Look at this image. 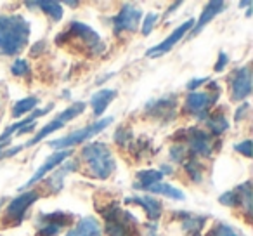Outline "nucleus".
I'll return each instance as SVG.
<instances>
[{"mask_svg": "<svg viewBox=\"0 0 253 236\" xmlns=\"http://www.w3.org/2000/svg\"><path fill=\"white\" fill-rule=\"evenodd\" d=\"M218 201H220L222 205H227V207H232V205H236V203H238V194H236V189L224 193L220 198H218Z\"/></svg>", "mask_w": 253, "mask_h": 236, "instance_id": "obj_27", "label": "nucleus"}, {"mask_svg": "<svg viewBox=\"0 0 253 236\" xmlns=\"http://www.w3.org/2000/svg\"><path fill=\"white\" fill-rule=\"evenodd\" d=\"M163 174L160 170H142L137 174V183L134 184V188H142V189H148L149 186L156 183H162Z\"/></svg>", "mask_w": 253, "mask_h": 236, "instance_id": "obj_18", "label": "nucleus"}, {"mask_svg": "<svg viewBox=\"0 0 253 236\" xmlns=\"http://www.w3.org/2000/svg\"><path fill=\"white\" fill-rule=\"evenodd\" d=\"M66 236H102V231L94 217H84L71 231L66 233Z\"/></svg>", "mask_w": 253, "mask_h": 236, "instance_id": "obj_16", "label": "nucleus"}, {"mask_svg": "<svg viewBox=\"0 0 253 236\" xmlns=\"http://www.w3.org/2000/svg\"><path fill=\"white\" fill-rule=\"evenodd\" d=\"M39 198H40V193H37V191H25V193H21L7 205L4 219L12 222L14 226L19 224V222L23 221V217H25L26 210H28Z\"/></svg>", "mask_w": 253, "mask_h": 236, "instance_id": "obj_6", "label": "nucleus"}, {"mask_svg": "<svg viewBox=\"0 0 253 236\" xmlns=\"http://www.w3.org/2000/svg\"><path fill=\"white\" fill-rule=\"evenodd\" d=\"M208 236H241V235H238L231 226L224 224V222H217L211 228V231L208 233Z\"/></svg>", "mask_w": 253, "mask_h": 236, "instance_id": "obj_24", "label": "nucleus"}, {"mask_svg": "<svg viewBox=\"0 0 253 236\" xmlns=\"http://www.w3.org/2000/svg\"><path fill=\"white\" fill-rule=\"evenodd\" d=\"M208 125H210V129H211V134H215V136H220L222 132H225L229 129L227 118H225L224 115H220V113L211 115L210 118H208Z\"/></svg>", "mask_w": 253, "mask_h": 236, "instance_id": "obj_22", "label": "nucleus"}, {"mask_svg": "<svg viewBox=\"0 0 253 236\" xmlns=\"http://www.w3.org/2000/svg\"><path fill=\"white\" fill-rule=\"evenodd\" d=\"M236 194H238V203H241L246 208V212L250 214V210H252V189H250V183H245L243 186H239L236 189Z\"/></svg>", "mask_w": 253, "mask_h": 236, "instance_id": "obj_23", "label": "nucleus"}, {"mask_svg": "<svg viewBox=\"0 0 253 236\" xmlns=\"http://www.w3.org/2000/svg\"><path fill=\"white\" fill-rule=\"evenodd\" d=\"M30 40V23L18 14L0 16V54L14 56Z\"/></svg>", "mask_w": 253, "mask_h": 236, "instance_id": "obj_1", "label": "nucleus"}, {"mask_svg": "<svg viewBox=\"0 0 253 236\" xmlns=\"http://www.w3.org/2000/svg\"><path fill=\"white\" fill-rule=\"evenodd\" d=\"M68 156H70V149H61V151L50 155L49 158L42 163V167H40V169H37V172L33 174V177H30L28 183H26L25 186H21V189H28L30 186H33V184H37L39 181H42L43 177H45V174H49L50 170L56 169L57 165H61V163H63Z\"/></svg>", "mask_w": 253, "mask_h": 236, "instance_id": "obj_11", "label": "nucleus"}, {"mask_svg": "<svg viewBox=\"0 0 253 236\" xmlns=\"http://www.w3.org/2000/svg\"><path fill=\"white\" fill-rule=\"evenodd\" d=\"M213 102L210 94H205V92H189L186 97V109L189 113L196 116H205L208 106Z\"/></svg>", "mask_w": 253, "mask_h": 236, "instance_id": "obj_13", "label": "nucleus"}, {"mask_svg": "<svg viewBox=\"0 0 253 236\" xmlns=\"http://www.w3.org/2000/svg\"><path fill=\"white\" fill-rule=\"evenodd\" d=\"M224 9H225V4H224V2H218V0L207 4V7L203 9V14L200 16V19H198V21H194V26L191 28V37H194L196 33H200L201 30H203L208 23H211V19L217 18V16L220 14Z\"/></svg>", "mask_w": 253, "mask_h": 236, "instance_id": "obj_14", "label": "nucleus"}, {"mask_svg": "<svg viewBox=\"0 0 253 236\" xmlns=\"http://www.w3.org/2000/svg\"><path fill=\"white\" fill-rule=\"evenodd\" d=\"M116 97V91H111V89H104V91H99L97 94L92 95L90 99V106H92V111H94L95 116H101L102 113L106 111L111 101Z\"/></svg>", "mask_w": 253, "mask_h": 236, "instance_id": "obj_17", "label": "nucleus"}, {"mask_svg": "<svg viewBox=\"0 0 253 236\" xmlns=\"http://www.w3.org/2000/svg\"><path fill=\"white\" fill-rule=\"evenodd\" d=\"M227 64V54L225 52H220L218 54V61H217V66H215V71H222Z\"/></svg>", "mask_w": 253, "mask_h": 236, "instance_id": "obj_31", "label": "nucleus"}, {"mask_svg": "<svg viewBox=\"0 0 253 236\" xmlns=\"http://www.w3.org/2000/svg\"><path fill=\"white\" fill-rule=\"evenodd\" d=\"M26 5H30V7H35V5L37 7H42V11L47 12L54 21H59L63 18V5L59 2H28Z\"/></svg>", "mask_w": 253, "mask_h": 236, "instance_id": "obj_20", "label": "nucleus"}, {"mask_svg": "<svg viewBox=\"0 0 253 236\" xmlns=\"http://www.w3.org/2000/svg\"><path fill=\"white\" fill-rule=\"evenodd\" d=\"M11 71H12V75H14V77H25V75L30 73V64L26 63V61H23V59H18V61H14V63H12Z\"/></svg>", "mask_w": 253, "mask_h": 236, "instance_id": "obj_25", "label": "nucleus"}, {"mask_svg": "<svg viewBox=\"0 0 253 236\" xmlns=\"http://www.w3.org/2000/svg\"><path fill=\"white\" fill-rule=\"evenodd\" d=\"M245 111H248V104H243L241 106V111H238V113H236V120H241V118H243V116H245Z\"/></svg>", "mask_w": 253, "mask_h": 236, "instance_id": "obj_33", "label": "nucleus"}, {"mask_svg": "<svg viewBox=\"0 0 253 236\" xmlns=\"http://www.w3.org/2000/svg\"><path fill=\"white\" fill-rule=\"evenodd\" d=\"M146 191L149 193H156V194H163V196L170 198V200H184V193L177 188L170 186V184H163V183H156L153 186H149Z\"/></svg>", "mask_w": 253, "mask_h": 236, "instance_id": "obj_19", "label": "nucleus"}, {"mask_svg": "<svg viewBox=\"0 0 253 236\" xmlns=\"http://www.w3.org/2000/svg\"><path fill=\"white\" fill-rule=\"evenodd\" d=\"M125 203H137L141 205L142 208L146 210L148 217L151 221H156V219L162 217V212H163V207L156 198H151V196H134V198H126Z\"/></svg>", "mask_w": 253, "mask_h": 236, "instance_id": "obj_15", "label": "nucleus"}, {"mask_svg": "<svg viewBox=\"0 0 253 236\" xmlns=\"http://www.w3.org/2000/svg\"><path fill=\"white\" fill-rule=\"evenodd\" d=\"M2 203H4V200H0V207H2Z\"/></svg>", "mask_w": 253, "mask_h": 236, "instance_id": "obj_34", "label": "nucleus"}, {"mask_svg": "<svg viewBox=\"0 0 253 236\" xmlns=\"http://www.w3.org/2000/svg\"><path fill=\"white\" fill-rule=\"evenodd\" d=\"M184 155H186V149H184V146H173V148H170V156H172L175 162H182L184 163Z\"/></svg>", "mask_w": 253, "mask_h": 236, "instance_id": "obj_29", "label": "nucleus"}, {"mask_svg": "<svg viewBox=\"0 0 253 236\" xmlns=\"http://www.w3.org/2000/svg\"><path fill=\"white\" fill-rule=\"evenodd\" d=\"M37 104H39V99H37V97L21 99V101L16 102L14 108H12V116H14V118H19V116H23L25 113L33 111V109L37 108Z\"/></svg>", "mask_w": 253, "mask_h": 236, "instance_id": "obj_21", "label": "nucleus"}, {"mask_svg": "<svg viewBox=\"0 0 253 236\" xmlns=\"http://www.w3.org/2000/svg\"><path fill=\"white\" fill-rule=\"evenodd\" d=\"M193 26H194V19H189V21H186L184 25H180L179 28L173 30V32L170 33V35L167 37V39L163 40L162 44L151 47V49L146 52V56H148V57H160V56H163V54L170 52V50L173 49V46H175L177 42H180V39H182V37L186 35V33L189 32Z\"/></svg>", "mask_w": 253, "mask_h": 236, "instance_id": "obj_8", "label": "nucleus"}, {"mask_svg": "<svg viewBox=\"0 0 253 236\" xmlns=\"http://www.w3.org/2000/svg\"><path fill=\"white\" fill-rule=\"evenodd\" d=\"M142 19V11L134 5H123L120 9L118 16L113 21V28L115 33H122V32H135Z\"/></svg>", "mask_w": 253, "mask_h": 236, "instance_id": "obj_7", "label": "nucleus"}, {"mask_svg": "<svg viewBox=\"0 0 253 236\" xmlns=\"http://www.w3.org/2000/svg\"><path fill=\"white\" fill-rule=\"evenodd\" d=\"M187 144H189V149L193 155H200V156H208L213 149V144H211V138L203 131H191L189 138H187Z\"/></svg>", "mask_w": 253, "mask_h": 236, "instance_id": "obj_12", "label": "nucleus"}, {"mask_svg": "<svg viewBox=\"0 0 253 236\" xmlns=\"http://www.w3.org/2000/svg\"><path fill=\"white\" fill-rule=\"evenodd\" d=\"M196 165H198L196 162L187 163V165H186V170H187V172H189V176L193 177L194 181H198V183H200V181H201V172L196 169Z\"/></svg>", "mask_w": 253, "mask_h": 236, "instance_id": "obj_30", "label": "nucleus"}, {"mask_svg": "<svg viewBox=\"0 0 253 236\" xmlns=\"http://www.w3.org/2000/svg\"><path fill=\"white\" fill-rule=\"evenodd\" d=\"M120 210L116 207H111V210L104 212L106 219V233L108 236H134L130 226H126V222L130 221L132 215H126L125 219H120Z\"/></svg>", "mask_w": 253, "mask_h": 236, "instance_id": "obj_9", "label": "nucleus"}, {"mask_svg": "<svg viewBox=\"0 0 253 236\" xmlns=\"http://www.w3.org/2000/svg\"><path fill=\"white\" fill-rule=\"evenodd\" d=\"M158 18H160V16L156 14V12H149V14L146 16L144 23H142V35H149V33L153 32V28H155Z\"/></svg>", "mask_w": 253, "mask_h": 236, "instance_id": "obj_26", "label": "nucleus"}, {"mask_svg": "<svg viewBox=\"0 0 253 236\" xmlns=\"http://www.w3.org/2000/svg\"><path fill=\"white\" fill-rule=\"evenodd\" d=\"M82 158L87 163L90 177L95 179H108L116 169V162L109 148L101 142H92L82 149Z\"/></svg>", "mask_w": 253, "mask_h": 236, "instance_id": "obj_2", "label": "nucleus"}, {"mask_svg": "<svg viewBox=\"0 0 253 236\" xmlns=\"http://www.w3.org/2000/svg\"><path fill=\"white\" fill-rule=\"evenodd\" d=\"M84 109H85V102H75V104H71V106H68L66 109H64L61 115H57L54 120H50L49 124L45 125L43 129H40V132L35 136L33 139H30L26 144H23V149L25 148H28V146H33V144H37V142H40L42 139H45L49 134H52V132H56V131H59V129H63L64 125L68 124L70 120H73V118H77L80 113H84Z\"/></svg>", "mask_w": 253, "mask_h": 236, "instance_id": "obj_5", "label": "nucleus"}, {"mask_svg": "<svg viewBox=\"0 0 253 236\" xmlns=\"http://www.w3.org/2000/svg\"><path fill=\"white\" fill-rule=\"evenodd\" d=\"M231 92L234 101H243L252 94V71L250 66H243L236 71L231 80Z\"/></svg>", "mask_w": 253, "mask_h": 236, "instance_id": "obj_10", "label": "nucleus"}, {"mask_svg": "<svg viewBox=\"0 0 253 236\" xmlns=\"http://www.w3.org/2000/svg\"><path fill=\"white\" fill-rule=\"evenodd\" d=\"M111 124H113V116H106V118H101V120L94 122V124L88 125V127L78 129V131L71 132L70 136H64V138L54 139V141L49 142V146H52V148H57L59 151H61V149H64V148H73V146L82 144V142H85L87 139H90V138H94V136L101 134V132L104 131L106 127H109Z\"/></svg>", "mask_w": 253, "mask_h": 236, "instance_id": "obj_4", "label": "nucleus"}, {"mask_svg": "<svg viewBox=\"0 0 253 236\" xmlns=\"http://www.w3.org/2000/svg\"><path fill=\"white\" fill-rule=\"evenodd\" d=\"M205 82H207V78H200V80H198V78H196V80H191L189 84H187V89L194 92V89L200 87V85H201V84H205Z\"/></svg>", "mask_w": 253, "mask_h": 236, "instance_id": "obj_32", "label": "nucleus"}, {"mask_svg": "<svg viewBox=\"0 0 253 236\" xmlns=\"http://www.w3.org/2000/svg\"><path fill=\"white\" fill-rule=\"evenodd\" d=\"M234 148H236V151L243 153V155H245L246 158H250V156H252V141H250V139H246V141H243V142H239V144H236Z\"/></svg>", "mask_w": 253, "mask_h": 236, "instance_id": "obj_28", "label": "nucleus"}, {"mask_svg": "<svg viewBox=\"0 0 253 236\" xmlns=\"http://www.w3.org/2000/svg\"><path fill=\"white\" fill-rule=\"evenodd\" d=\"M66 40H77L78 44H82L84 49L92 50L94 54H99L104 50V44H102L101 37H99L90 26L84 25V23L73 21L66 32L57 35V44L66 42Z\"/></svg>", "mask_w": 253, "mask_h": 236, "instance_id": "obj_3", "label": "nucleus"}]
</instances>
